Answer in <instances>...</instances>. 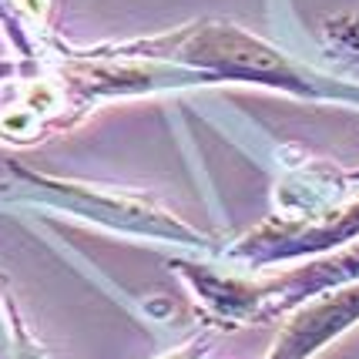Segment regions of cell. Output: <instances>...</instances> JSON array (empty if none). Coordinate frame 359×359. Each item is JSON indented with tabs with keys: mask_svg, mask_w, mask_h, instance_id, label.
<instances>
[{
	"mask_svg": "<svg viewBox=\"0 0 359 359\" xmlns=\"http://www.w3.org/2000/svg\"><path fill=\"white\" fill-rule=\"evenodd\" d=\"M359 323V282L336 285L332 292H319V299H306L299 313L289 319L282 336L272 346L269 359H309L336 336Z\"/></svg>",
	"mask_w": 359,
	"mask_h": 359,
	"instance_id": "6da1fadb",
	"label": "cell"
},
{
	"mask_svg": "<svg viewBox=\"0 0 359 359\" xmlns=\"http://www.w3.org/2000/svg\"><path fill=\"white\" fill-rule=\"evenodd\" d=\"M353 235H359V202H353L349 208H339V212H332L319 222H309V225H282L279 232L262 229V232L249 235L238 252L255 255L259 262H269V259H289V255L336 249V245L349 242Z\"/></svg>",
	"mask_w": 359,
	"mask_h": 359,
	"instance_id": "7a4b0ae2",
	"label": "cell"
},
{
	"mask_svg": "<svg viewBox=\"0 0 359 359\" xmlns=\"http://www.w3.org/2000/svg\"><path fill=\"white\" fill-rule=\"evenodd\" d=\"M349 282H359V242L343 252H336V255L319 259V262H309L306 269H296V272L282 276V279L269 285L266 292H276V296L282 292L276 309H285V306H302L306 299L319 296L326 289H336V285H349Z\"/></svg>",
	"mask_w": 359,
	"mask_h": 359,
	"instance_id": "3957f363",
	"label": "cell"
},
{
	"mask_svg": "<svg viewBox=\"0 0 359 359\" xmlns=\"http://www.w3.org/2000/svg\"><path fill=\"white\" fill-rule=\"evenodd\" d=\"M346 47H349V54H356L353 61L359 64V27H353V31H346Z\"/></svg>",
	"mask_w": 359,
	"mask_h": 359,
	"instance_id": "277c9868",
	"label": "cell"
},
{
	"mask_svg": "<svg viewBox=\"0 0 359 359\" xmlns=\"http://www.w3.org/2000/svg\"><path fill=\"white\" fill-rule=\"evenodd\" d=\"M353 178H359V172H353Z\"/></svg>",
	"mask_w": 359,
	"mask_h": 359,
	"instance_id": "5b68a950",
	"label": "cell"
}]
</instances>
